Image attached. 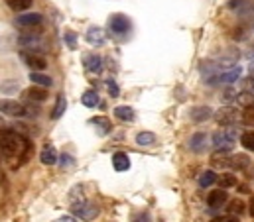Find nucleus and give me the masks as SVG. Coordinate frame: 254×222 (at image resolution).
<instances>
[{
  "label": "nucleus",
  "instance_id": "1",
  "mask_svg": "<svg viewBox=\"0 0 254 222\" xmlns=\"http://www.w3.org/2000/svg\"><path fill=\"white\" fill-rule=\"evenodd\" d=\"M28 152V140L8 128L0 126V154H4L6 158H14L20 154Z\"/></svg>",
  "mask_w": 254,
  "mask_h": 222
},
{
  "label": "nucleus",
  "instance_id": "2",
  "mask_svg": "<svg viewBox=\"0 0 254 222\" xmlns=\"http://www.w3.org/2000/svg\"><path fill=\"white\" fill-rule=\"evenodd\" d=\"M71 213H73V217L81 219L83 222H91L99 217L101 211H99V207H97L93 201H85V199H81V201H73V205H71Z\"/></svg>",
  "mask_w": 254,
  "mask_h": 222
},
{
  "label": "nucleus",
  "instance_id": "3",
  "mask_svg": "<svg viewBox=\"0 0 254 222\" xmlns=\"http://www.w3.org/2000/svg\"><path fill=\"white\" fill-rule=\"evenodd\" d=\"M235 142H237V130L233 126H225L213 136V146L217 148V152H231L235 148Z\"/></svg>",
  "mask_w": 254,
  "mask_h": 222
},
{
  "label": "nucleus",
  "instance_id": "4",
  "mask_svg": "<svg viewBox=\"0 0 254 222\" xmlns=\"http://www.w3.org/2000/svg\"><path fill=\"white\" fill-rule=\"evenodd\" d=\"M18 44L24 48V52H44V40L40 38V32H22L18 36Z\"/></svg>",
  "mask_w": 254,
  "mask_h": 222
},
{
  "label": "nucleus",
  "instance_id": "5",
  "mask_svg": "<svg viewBox=\"0 0 254 222\" xmlns=\"http://www.w3.org/2000/svg\"><path fill=\"white\" fill-rule=\"evenodd\" d=\"M42 24H44V16L36 12H28L16 18V26H20L22 32H40Z\"/></svg>",
  "mask_w": 254,
  "mask_h": 222
},
{
  "label": "nucleus",
  "instance_id": "6",
  "mask_svg": "<svg viewBox=\"0 0 254 222\" xmlns=\"http://www.w3.org/2000/svg\"><path fill=\"white\" fill-rule=\"evenodd\" d=\"M237 79H241V67H229V69H223V71H219L209 83L211 85H231V83H235Z\"/></svg>",
  "mask_w": 254,
  "mask_h": 222
},
{
  "label": "nucleus",
  "instance_id": "7",
  "mask_svg": "<svg viewBox=\"0 0 254 222\" xmlns=\"http://www.w3.org/2000/svg\"><path fill=\"white\" fill-rule=\"evenodd\" d=\"M130 20H128L125 14H115V16H111L109 18V28H111V32L113 34H117V36H125L130 32Z\"/></svg>",
  "mask_w": 254,
  "mask_h": 222
},
{
  "label": "nucleus",
  "instance_id": "8",
  "mask_svg": "<svg viewBox=\"0 0 254 222\" xmlns=\"http://www.w3.org/2000/svg\"><path fill=\"white\" fill-rule=\"evenodd\" d=\"M0 112L6 114V116L18 118V116H24V114H26V109H24L20 103L12 101V99H2V101H0Z\"/></svg>",
  "mask_w": 254,
  "mask_h": 222
},
{
  "label": "nucleus",
  "instance_id": "9",
  "mask_svg": "<svg viewBox=\"0 0 254 222\" xmlns=\"http://www.w3.org/2000/svg\"><path fill=\"white\" fill-rule=\"evenodd\" d=\"M22 57L26 61V65L32 69V71H44L48 61L44 59L42 54H36V52H22Z\"/></svg>",
  "mask_w": 254,
  "mask_h": 222
},
{
  "label": "nucleus",
  "instance_id": "10",
  "mask_svg": "<svg viewBox=\"0 0 254 222\" xmlns=\"http://www.w3.org/2000/svg\"><path fill=\"white\" fill-rule=\"evenodd\" d=\"M227 201H229V195H227L225 189H215V191H211L209 197H207V205H209L211 209H221L223 205H227Z\"/></svg>",
  "mask_w": 254,
  "mask_h": 222
},
{
  "label": "nucleus",
  "instance_id": "11",
  "mask_svg": "<svg viewBox=\"0 0 254 222\" xmlns=\"http://www.w3.org/2000/svg\"><path fill=\"white\" fill-rule=\"evenodd\" d=\"M190 148L195 152V154H203V152H207V148H209V138H207V134H203V132L193 134L190 140Z\"/></svg>",
  "mask_w": 254,
  "mask_h": 222
},
{
  "label": "nucleus",
  "instance_id": "12",
  "mask_svg": "<svg viewBox=\"0 0 254 222\" xmlns=\"http://www.w3.org/2000/svg\"><path fill=\"white\" fill-rule=\"evenodd\" d=\"M83 65H85V69H87L89 73H93V75H97V73H101V71H103V59H101L99 56H95V54L85 56Z\"/></svg>",
  "mask_w": 254,
  "mask_h": 222
},
{
  "label": "nucleus",
  "instance_id": "13",
  "mask_svg": "<svg viewBox=\"0 0 254 222\" xmlns=\"http://www.w3.org/2000/svg\"><path fill=\"white\" fill-rule=\"evenodd\" d=\"M105 40H107V36H105V32L101 30V28H89L87 30V42L91 44V46H103L105 44Z\"/></svg>",
  "mask_w": 254,
  "mask_h": 222
},
{
  "label": "nucleus",
  "instance_id": "14",
  "mask_svg": "<svg viewBox=\"0 0 254 222\" xmlns=\"http://www.w3.org/2000/svg\"><path fill=\"white\" fill-rule=\"evenodd\" d=\"M40 162L44 166H56L58 164V152L54 146H44L42 154H40Z\"/></svg>",
  "mask_w": 254,
  "mask_h": 222
},
{
  "label": "nucleus",
  "instance_id": "15",
  "mask_svg": "<svg viewBox=\"0 0 254 222\" xmlns=\"http://www.w3.org/2000/svg\"><path fill=\"white\" fill-rule=\"evenodd\" d=\"M235 120H237V112L233 111V109H229V107H223L221 111L217 112V122L223 124V128L225 126H231Z\"/></svg>",
  "mask_w": 254,
  "mask_h": 222
},
{
  "label": "nucleus",
  "instance_id": "16",
  "mask_svg": "<svg viewBox=\"0 0 254 222\" xmlns=\"http://www.w3.org/2000/svg\"><path fill=\"white\" fill-rule=\"evenodd\" d=\"M211 166L213 167H231V158H229V152H217L211 156Z\"/></svg>",
  "mask_w": 254,
  "mask_h": 222
},
{
  "label": "nucleus",
  "instance_id": "17",
  "mask_svg": "<svg viewBox=\"0 0 254 222\" xmlns=\"http://www.w3.org/2000/svg\"><path fill=\"white\" fill-rule=\"evenodd\" d=\"M113 166H115L117 171H128L130 169V160H128L127 154L119 152V154L113 156Z\"/></svg>",
  "mask_w": 254,
  "mask_h": 222
},
{
  "label": "nucleus",
  "instance_id": "18",
  "mask_svg": "<svg viewBox=\"0 0 254 222\" xmlns=\"http://www.w3.org/2000/svg\"><path fill=\"white\" fill-rule=\"evenodd\" d=\"M30 81H32V85H38V87H50V85H52L50 75H46V73H42V71H32Z\"/></svg>",
  "mask_w": 254,
  "mask_h": 222
},
{
  "label": "nucleus",
  "instance_id": "19",
  "mask_svg": "<svg viewBox=\"0 0 254 222\" xmlns=\"http://www.w3.org/2000/svg\"><path fill=\"white\" fill-rule=\"evenodd\" d=\"M190 116L193 122H205L211 116V111H209V107H193Z\"/></svg>",
  "mask_w": 254,
  "mask_h": 222
},
{
  "label": "nucleus",
  "instance_id": "20",
  "mask_svg": "<svg viewBox=\"0 0 254 222\" xmlns=\"http://www.w3.org/2000/svg\"><path fill=\"white\" fill-rule=\"evenodd\" d=\"M251 166V158L247 154H235L231 158V167L233 169H249Z\"/></svg>",
  "mask_w": 254,
  "mask_h": 222
},
{
  "label": "nucleus",
  "instance_id": "21",
  "mask_svg": "<svg viewBox=\"0 0 254 222\" xmlns=\"http://www.w3.org/2000/svg\"><path fill=\"white\" fill-rule=\"evenodd\" d=\"M28 99L30 101H34V103H42V101H46L48 99V93L44 91V87H38V85H34L32 89H28Z\"/></svg>",
  "mask_w": 254,
  "mask_h": 222
},
{
  "label": "nucleus",
  "instance_id": "22",
  "mask_svg": "<svg viewBox=\"0 0 254 222\" xmlns=\"http://www.w3.org/2000/svg\"><path fill=\"white\" fill-rule=\"evenodd\" d=\"M81 101H83V105H85L87 109H95V107L101 103V99H99L97 91H85V93H83V97H81Z\"/></svg>",
  "mask_w": 254,
  "mask_h": 222
},
{
  "label": "nucleus",
  "instance_id": "23",
  "mask_svg": "<svg viewBox=\"0 0 254 222\" xmlns=\"http://www.w3.org/2000/svg\"><path fill=\"white\" fill-rule=\"evenodd\" d=\"M93 122V126L97 128V132L101 134V136H107L109 132H111V122L105 118V116H99V118H93L91 120Z\"/></svg>",
  "mask_w": 254,
  "mask_h": 222
},
{
  "label": "nucleus",
  "instance_id": "24",
  "mask_svg": "<svg viewBox=\"0 0 254 222\" xmlns=\"http://www.w3.org/2000/svg\"><path fill=\"white\" fill-rule=\"evenodd\" d=\"M217 183H219V187L221 189H231V187H235L237 185V177L233 175V173H223V175H219L217 177Z\"/></svg>",
  "mask_w": 254,
  "mask_h": 222
},
{
  "label": "nucleus",
  "instance_id": "25",
  "mask_svg": "<svg viewBox=\"0 0 254 222\" xmlns=\"http://www.w3.org/2000/svg\"><path fill=\"white\" fill-rule=\"evenodd\" d=\"M115 116H117L119 120L132 122V120H134V111H132V107H117V109H115Z\"/></svg>",
  "mask_w": 254,
  "mask_h": 222
},
{
  "label": "nucleus",
  "instance_id": "26",
  "mask_svg": "<svg viewBox=\"0 0 254 222\" xmlns=\"http://www.w3.org/2000/svg\"><path fill=\"white\" fill-rule=\"evenodd\" d=\"M213 183H217V175H215V171H203L201 175H199V185L201 187H211Z\"/></svg>",
  "mask_w": 254,
  "mask_h": 222
},
{
  "label": "nucleus",
  "instance_id": "27",
  "mask_svg": "<svg viewBox=\"0 0 254 222\" xmlns=\"http://www.w3.org/2000/svg\"><path fill=\"white\" fill-rule=\"evenodd\" d=\"M237 105H241L243 109H249V107H254V93H241L237 95Z\"/></svg>",
  "mask_w": 254,
  "mask_h": 222
},
{
  "label": "nucleus",
  "instance_id": "28",
  "mask_svg": "<svg viewBox=\"0 0 254 222\" xmlns=\"http://www.w3.org/2000/svg\"><path fill=\"white\" fill-rule=\"evenodd\" d=\"M136 144L138 146H152V144H156V136L152 132H140L136 136Z\"/></svg>",
  "mask_w": 254,
  "mask_h": 222
},
{
  "label": "nucleus",
  "instance_id": "29",
  "mask_svg": "<svg viewBox=\"0 0 254 222\" xmlns=\"http://www.w3.org/2000/svg\"><path fill=\"white\" fill-rule=\"evenodd\" d=\"M247 211V205H245V201H241V199H235V201H231L229 203V213L231 215H243Z\"/></svg>",
  "mask_w": 254,
  "mask_h": 222
},
{
  "label": "nucleus",
  "instance_id": "30",
  "mask_svg": "<svg viewBox=\"0 0 254 222\" xmlns=\"http://www.w3.org/2000/svg\"><path fill=\"white\" fill-rule=\"evenodd\" d=\"M18 91H20V83H16V81H4L0 85V93H4V95H14Z\"/></svg>",
  "mask_w": 254,
  "mask_h": 222
},
{
  "label": "nucleus",
  "instance_id": "31",
  "mask_svg": "<svg viewBox=\"0 0 254 222\" xmlns=\"http://www.w3.org/2000/svg\"><path fill=\"white\" fill-rule=\"evenodd\" d=\"M65 109H67V101H65L64 95H60L58 97V101H56V109H54V112H52V116L58 120V118H62V114L65 112Z\"/></svg>",
  "mask_w": 254,
  "mask_h": 222
},
{
  "label": "nucleus",
  "instance_id": "32",
  "mask_svg": "<svg viewBox=\"0 0 254 222\" xmlns=\"http://www.w3.org/2000/svg\"><path fill=\"white\" fill-rule=\"evenodd\" d=\"M241 144L243 148H247L249 152H254V130H249L241 136Z\"/></svg>",
  "mask_w": 254,
  "mask_h": 222
},
{
  "label": "nucleus",
  "instance_id": "33",
  "mask_svg": "<svg viewBox=\"0 0 254 222\" xmlns=\"http://www.w3.org/2000/svg\"><path fill=\"white\" fill-rule=\"evenodd\" d=\"M8 6L16 12H24L32 6V0H8Z\"/></svg>",
  "mask_w": 254,
  "mask_h": 222
},
{
  "label": "nucleus",
  "instance_id": "34",
  "mask_svg": "<svg viewBox=\"0 0 254 222\" xmlns=\"http://www.w3.org/2000/svg\"><path fill=\"white\" fill-rule=\"evenodd\" d=\"M241 120H243V124H247V126H254V107L245 109L243 114H241Z\"/></svg>",
  "mask_w": 254,
  "mask_h": 222
},
{
  "label": "nucleus",
  "instance_id": "35",
  "mask_svg": "<svg viewBox=\"0 0 254 222\" xmlns=\"http://www.w3.org/2000/svg\"><path fill=\"white\" fill-rule=\"evenodd\" d=\"M107 89H109V95H111V97H119V95H121V91H119V85H117L115 81H111V79L107 81Z\"/></svg>",
  "mask_w": 254,
  "mask_h": 222
},
{
  "label": "nucleus",
  "instance_id": "36",
  "mask_svg": "<svg viewBox=\"0 0 254 222\" xmlns=\"http://www.w3.org/2000/svg\"><path fill=\"white\" fill-rule=\"evenodd\" d=\"M243 91L245 93H254V77L243 79Z\"/></svg>",
  "mask_w": 254,
  "mask_h": 222
},
{
  "label": "nucleus",
  "instance_id": "37",
  "mask_svg": "<svg viewBox=\"0 0 254 222\" xmlns=\"http://www.w3.org/2000/svg\"><path fill=\"white\" fill-rule=\"evenodd\" d=\"M64 40H65V44L69 46V50H75V42H77V36H75V34H71V32H65Z\"/></svg>",
  "mask_w": 254,
  "mask_h": 222
},
{
  "label": "nucleus",
  "instance_id": "38",
  "mask_svg": "<svg viewBox=\"0 0 254 222\" xmlns=\"http://www.w3.org/2000/svg\"><path fill=\"white\" fill-rule=\"evenodd\" d=\"M211 222H241V219L235 217V215H227V217H217V219H213Z\"/></svg>",
  "mask_w": 254,
  "mask_h": 222
},
{
  "label": "nucleus",
  "instance_id": "39",
  "mask_svg": "<svg viewBox=\"0 0 254 222\" xmlns=\"http://www.w3.org/2000/svg\"><path fill=\"white\" fill-rule=\"evenodd\" d=\"M134 222H152V219H150L148 213H140V215L134 219Z\"/></svg>",
  "mask_w": 254,
  "mask_h": 222
},
{
  "label": "nucleus",
  "instance_id": "40",
  "mask_svg": "<svg viewBox=\"0 0 254 222\" xmlns=\"http://www.w3.org/2000/svg\"><path fill=\"white\" fill-rule=\"evenodd\" d=\"M71 164H73V160H71V158H69V156H65L64 154V158H62V166H71Z\"/></svg>",
  "mask_w": 254,
  "mask_h": 222
},
{
  "label": "nucleus",
  "instance_id": "41",
  "mask_svg": "<svg viewBox=\"0 0 254 222\" xmlns=\"http://www.w3.org/2000/svg\"><path fill=\"white\" fill-rule=\"evenodd\" d=\"M56 222H77V221H75L73 217H65V215H64V217H60Z\"/></svg>",
  "mask_w": 254,
  "mask_h": 222
},
{
  "label": "nucleus",
  "instance_id": "42",
  "mask_svg": "<svg viewBox=\"0 0 254 222\" xmlns=\"http://www.w3.org/2000/svg\"><path fill=\"white\" fill-rule=\"evenodd\" d=\"M247 57H249V59H254V44L249 46V50H247Z\"/></svg>",
  "mask_w": 254,
  "mask_h": 222
},
{
  "label": "nucleus",
  "instance_id": "43",
  "mask_svg": "<svg viewBox=\"0 0 254 222\" xmlns=\"http://www.w3.org/2000/svg\"><path fill=\"white\" fill-rule=\"evenodd\" d=\"M249 71H251V77H254V61L251 63V67H249Z\"/></svg>",
  "mask_w": 254,
  "mask_h": 222
},
{
  "label": "nucleus",
  "instance_id": "44",
  "mask_svg": "<svg viewBox=\"0 0 254 222\" xmlns=\"http://www.w3.org/2000/svg\"><path fill=\"white\" fill-rule=\"evenodd\" d=\"M251 215L254 217V197H253V201H251Z\"/></svg>",
  "mask_w": 254,
  "mask_h": 222
},
{
  "label": "nucleus",
  "instance_id": "45",
  "mask_svg": "<svg viewBox=\"0 0 254 222\" xmlns=\"http://www.w3.org/2000/svg\"><path fill=\"white\" fill-rule=\"evenodd\" d=\"M2 122H4V120H2V118H0V126H2Z\"/></svg>",
  "mask_w": 254,
  "mask_h": 222
}]
</instances>
